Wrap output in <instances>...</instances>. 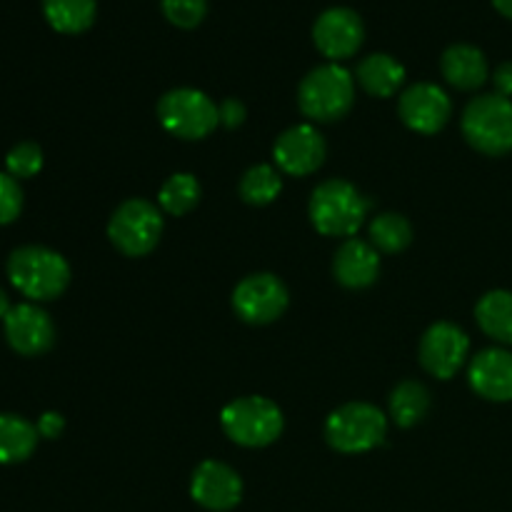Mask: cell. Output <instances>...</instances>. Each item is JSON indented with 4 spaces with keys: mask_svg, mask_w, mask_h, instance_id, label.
Segmentation results:
<instances>
[{
    "mask_svg": "<svg viewBox=\"0 0 512 512\" xmlns=\"http://www.w3.org/2000/svg\"><path fill=\"white\" fill-rule=\"evenodd\" d=\"M355 103V78L338 63L310 70L298 88V105L305 118L315 123H335L345 118Z\"/></svg>",
    "mask_w": 512,
    "mask_h": 512,
    "instance_id": "obj_3",
    "label": "cell"
},
{
    "mask_svg": "<svg viewBox=\"0 0 512 512\" xmlns=\"http://www.w3.org/2000/svg\"><path fill=\"white\" fill-rule=\"evenodd\" d=\"M165 20L180 30H193L208 15V0H160Z\"/></svg>",
    "mask_w": 512,
    "mask_h": 512,
    "instance_id": "obj_28",
    "label": "cell"
},
{
    "mask_svg": "<svg viewBox=\"0 0 512 512\" xmlns=\"http://www.w3.org/2000/svg\"><path fill=\"white\" fill-rule=\"evenodd\" d=\"M333 275L343 288L363 290L378 280L380 258L378 250L358 238H348L338 248L333 260Z\"/></svg>",
    "mask_w": 512,
    "mask_h": 512,
    "instance_id": "obj_17",
    "label": "cell"
},
{
    "mask_svg": "<svg viewBox=\"0 0 512 512\" xmlns=\"http://www.w3.org/2000/svg\"><path fill=\"white\" fill-rule=\"evenodd\" d=\"M43 15L55 33L80 35L93 28L98 0H43Z\"/></svg>",
    "mask_w": 512,
    "mask_h": 512,
    "instance_id": "obj_22",
    "label": "cell"
},
{
    "mask_svg": "<svg viewBox=\"0 0 512 512\" xmlns=\"http://www.w3.org/2000/svg\"><path fill=\"white\" fill-rule=\"evenodd\" d=\"M460 128L478 153L490 158L512 153V100L498 93L478 95L465 105Z\"/></svg>",
    "mask_w": 512,
    "mask_h": 512,
    "instance_id": "obj_4",
    "label": "cell"
},
{
    "mask_svg": "<svg viewBox=\"0 0 512 512\" xmlns=\"http://www.w3.org/2000/svg\"><path fill=\"white\" fill-rule=\"evenodd\" d=\"M325 155H328L325 138L320 135L318 128H313L308 123L293 125V128L285 130L275 140L273 148V158L278 163V168L283 173L295 175V178L315 173L325 163Z\"/></svg>",
    "mask_w": 512,
    "mask_h": 512,
    "instance_id": "obj_14",
    "label": "cell"
},
{
    "mask_svg": "<svg viewBox=\"0 0 512 512\" xmlns=\"http://www.w3.org/2000/svg\"><path fill=\"white\" fill-rule=\"evenodd\" d=\"M38 425L23 415L0 413V465L25 463L38 448Z\"/></svg>",
    "mask_w": 512,
    "mask_h": 512,
    "instance_id": "obj_20",
    "label": "cell"
},
{
    "mask_svg": "<svg viewBox=\"0 0 512 512\" xmlns=\"http://www.w3.org/2000/svg\"><path fill=\"white\" fill-rule=\"evenodd\" d=\"M163 228V213L158 205L143 198H130L110 215L108 238L128 258H143L160 243Z\"/></svg>",
    "mask_w": 512,
    "mask_h": 512,
    "instance_id": "obj_7",
    "label": "cell"
},
{
    "mask_svg": "<svg viewBox=\"0 0 512 512\" xmlns=\"http://www.w3.org/2000/svg\"><path fill=\"white\" fill-rule=\"evenodd\" d=\"M495 93L503 95V98H512V63H500L498 70L493 73Z\"/></svg>",
    "mask_w": 512,
    "mask_h": 512,
    "instance_id": "obj_32",
    "label": "cell"
},
{
    "mask_svg": "<svg viewBox=\"0 0 512 512\" xmlns=\"http://www.w3.org/2000/svg\"><path fill=\"white\" fill-rule=\"evenodd\" d=\"M10 285L30 303L60 298L70 285V265L58 250L45 245H20L5 263Z\"/></svg>",
    "mask_w": 512,
    "mask_h": 512,
    "instance_id": "obj_1",
    "label": "cell"
},
{
    "mask_svg": "<svg viewBox=\"0 0 512 512\" xmlns=\"http://www.w3.org/2000/svg\"><path fill=\"white\" fill-rule=\"evenodd\" d=\"M283 190L278 170L273 165H253L240 180V198L248 205H270Z\"/></svg>",
    "mask_w": 512,
    "mask_h": 512,
    "instance_id": "obj_26",
    "label": "cell"
},
{
    "mask_svg": "<svg viewBox=\"0 0 512 512\" xmlns=\"http://www.w3.org/2000/svg\"><path fill=\"white\" fill-rule=\"evenodd\" d=\"M223 433L243 448H268L283 435V410L263 395H248L228 403L220 413Z\"/></svg>",
    "mask_w": 512,
    "mask_h": 512,
    "instance_id": "obj_5",
    "label": "cell"
},
{
    "mask_svg": "<svg viewBox=\"0 0 512 512\" xmlns=\"http://www.w3.org/2000/svg\"><path fill=\"white\" fill-rule=\"evenodd\" d=\"M40 170H43V150L38 143L23 140V143L13 145L5 155V173L13 175L15 180L35 178Z\"/></svg>",
    "mask_w": 512,
    "mask_h": 512,
    "instance_id": "obj_27",
    "label": "cell"
},
{
    "mask_svg": "<svg viewBox=\"0 0 512 512\" xmlns=\"http://www.w3.org/2000/svg\"><path fill=\"white\" fill-rule=\"evenodd\" d=\"M493 8L498 10L500 15H505V18L512 20V0H493Z\"/></svg>",
    "mask_w": 512,
    "mask_h": 512,
    "instance_id": "obj_33",
    "label": "cell"
},
{
    "mask_svg": "<svg viewBox=\"0 0 512 512\" xmlns=\"http://www.w3.org/2000/svg\"><path fill=\"white\" fill-rule=\"evenodd\" d=\"M470 388L490 403H510L512 400V353L505 348L480 350L470 360Z\"/></svg>",
    "mask_w": 512,
    "mask_h": 512,
    "instance_id": "obj_16",
    "label": "cell"
},
{
    "mask_svg": "<svg viewBox=\"0 0 512 512\" xmlns=\"http://www.w3.org/2000/svg\"><path fill=\"white\" fill-rule=\"evenodd\" d=\"M10 308H13V305H10V298H8V293H5V290L0 288V320H3L5 315L10 313Z\"/></svg>",
    "mask_w": 512,
    "mask_h": 512,
    "instance_id": "obj_34",
    "label": "cell"
},
{
    "mask_svg": "<svg viewBox=\"0 0 512 512\" xmlns=\"http://www.w3.org/2000/svg\"><path fill=\"white\" fill-rule=\"evenodd\" d=\"M413 243V225L405 215L383 213L370 223V245L380 253H400Z\"/></svg>",
    "mask_w": 512,
    "mask_h": 512,
    "instance_id": "obj_24",
    "label": "cell"
},
{
    "mask_svg": "<svg viewBox=\"0 0 512 512\" xmlns=\"http://www.w3.org/2000/svg\"><path fill=\"white\" fill-rule=\"evenodd\" d=\"M158 120L175 138L203 140L220 125V108L203 90L175 88L160 98Z\"/></svg>",
    "mask_w": 512,
    "mask_h": 512,
    "instance_id": "obj_8",
    "label": "cell"
},
{
    "mask_svg": "<svg viewBox=\"0 0 512 512\" xmlns=\"http://www.w3.org/2000/svg\"><path fill=\"white\" fill-rule=\"evenodd\" d=\"M358 83L373 98H390L405 83V68L388 53H373L358 63Z\"/></svg>",
    "mask_w": 512,
    "mask_h": 512,
    "instance_id": "obj_19",
    "label": "cell"
},
{
    "mask_svg": "<svg viewBox=\"0 0 512 512\" xmlns=\"http://www.w3.org/2000/svg\"><path fill=\"white\" fill-rule=\"evenodd\" d=\"M365 40L363 18L353 8H335L323 10L313 25V43L330 63L353 58Z\"/></svg>",
    "mask_w": 512,
    "mask_h": 512,
    "instance_id": "obj_10",
    "label": "cell"
},
{
    "mask_svg": "<svg viewBox=\"0 0 512 512\" xmlns=\"http://www.w3.org/2000/svg\"><path fill=\"white\" fill-rule=\"evenodd\" d=\"M23 188L13 175L0 173V225H10L23 213Z\"/></svg>",
    "mask_w": 512,
    "mask_h": 512,
    "instance_id": "obj_29",
    "label": "cell"
},
{
    "mask_svg": "<svg viewBox=\"0 0 512 512\" xmlns=\"http://www.w3.org/2000/svg\"><path fill=\"white\" fill-rule=\"evenodd\" d=\"M218 108H220V125H225V128L233 130V128H238V125L245 123V115H248V110H245V105L240 103L238 98H225Z\"/></svg>",
    "mask_w": 512,
    "mask_h": 512,
    "instance_id": "obj_30",
    "label": "cell"
},
{
    "mask_svg": "<svg viewBox=\"0 0 512 512\" xmlns=\"http://www.w3.org/2000/svg\"><path fill=\"white\" fill-rule=\"evenodd\" d=\"M400 120L420 135H433L448 125L453 115V103L448 93L435 83H415L400 95Z\"/></svg>",
    "mask_w": 512,
    "mask_h": 512,
    "instance_id": "obj_13",
    "label": "cell"
},
{
    "mask_svg": "<svg viewBox=\"0 0 512 512\" xmlns=\"http://www.w3.org/2000/svg\"><path fill=\"white\" fill-rule=\"evenodd\" d=\"M480 330L500 345H512V293L490 290L478 300L475 308Z\"/></svg>",
    "mask_w": 512,
    "mask_h": 512,
    "instance_id": "obj_21",
    "label": "cell"
},
{
    "mask_svg": "<svg viewBox=\"0 0 512 512\" xmlns=\"http://www.w3.org/2000/svg\"><path fill=\"white\" fill-rule=\"evenodd\" d=\"M430 393L423 383L405 380L390 395V418L398 428H413L428 415Z\"/></svg>",
    "mask_w": 512,
    "mask_h": 512,
    "instance_id": "obj_23",
    "label": "cell"
},
{
    "mask_svg": "<svg viewBox=\"0 0 512 512\" xmlns=\"http://www.w3.org/2000/svg\"><path fill=\"white\" fill-rule=\"evenodd\" d=\"M190 495L205 510L228 512L243 500V480L230 465L205 460L190 480Z\"/></svg>",
    "mask_w": 512,
    "mask_h": 512,
    "instance_id": "obj_15",
    "label": "cell"
},
{
    "mask_svg": "<svg viewBox=\"0 0 512 512\" xmlns=\"http://www.w3.org/2000/svg\"><path fill=\"white\" fill-rule=\"evenodd\" d=\"M290 295L280 278L270 273L248 275L233 290V310L243 323L268 325L288 310Z\"/></svg>",
    "mask_w": 512,
    "mask_h": 512,
    "instance_id": "obj_9",
    "label": "cell"
},
{
    "mask_svg": "<svg viewBox=\"0 0 512 512\" xmlns=\"http://www.w3.org/2000/svg\"><path fill=\"white\" fill-rule=\"evenodd\" d=\"M470 353V338L455 323H435L420 338V363L433 378L450 380L465 365Z\"/></svg>",
    "mask_w": 512,
    "mask_h": 512,
    "instance_id": "obj_11",
    "label": "cell"
},
{
    "mask_svg": "<svg viewBox=\"0 0 512 512\" xmlns=\"http://www.w3.org/2000/svg\"><path fill=\"white\" fill-rule=\"evenodd\" d=\"M370 205L373 203L348 180H325L313 190V198H310V223L320 235H328V238H353L368 218Z\"/></svg>",
    "mask_w": 512,
    "mask_h": 512,
    "instance_id": "obj_2",
    "label": "cell"
},
{
    "mask_svg": "<svg viewBox=\"0 0 512 512\" xmlns=\"http://www.w3.org/2000/svg\"><path fill=\"white\" fill-rule=\"evenodd\" d=\"M3 335L10 350L23 358H38L53 348L55 325L38 303H18L3 318Z\"/></svg>",
    "mask_w": 512,
    "mask_h": 512,
    "instance_id": "obj_12",
    "label": "cell"
},
{
    "mask_svg": "<svg viewBox=\"0 0 512 512\" xmlns=\"http://www.w3.org/2000/svg\"><path fill=\"white\" fill-rule=\"evenodd\" d=\"M388 435V418L370 403H348L333 410L325 420V440L333 450L358 455L383 445Z\"/></svg>",
    "mask_w": 512,
    "mask_h": 512,
    "instance_id": "obj_6",
    "label": "cell"
},
{
    "mask_svg": "<svg viewBox=\"0 0 512 512\" xmlns=\"http://www.w3.org/2000/svg\"><path fill=\"white\" fill-rule=\"evenodd\" d=\"M443 78L458 90H478L488 83V58L470 43H455L440 58Z\"/></svg>",
    "mask_w": 512,
    "mask_h": 512,
    "instance_id": "obj_18",
    "label": "cell"
},
{
    "mask_svg": "<svg viewBox=\"0 0 512 512\" xmlns=\"http://www.w3.org/2000/svg\"><path fill=\"white\" fill-rule=\"evenodd\" d=\"M158 203L165 213L185 215L200 203V183L190 173H175L163 183Z\"/></svg>",
    "mask_w": 512,
    "mask_h": 512,
    "instance_id": "obj_25",
    "label": "cell"
},
{
    "mask_svg": "<svg viewBox=\"0 0 512 512\" xmlns=\"http://www.w3.org/2000/svg\"><path fill=\"white\" fill-rule=\"evenodd\" d=\"M63 430H65V418L60 413H55V410H48V413L40 415V420H38L40 438L58 440L60 435H63Z\"/></svg>",
    "mask_w": 512,
    "mask_h": 512,
    "instance_id": "obj_31",
    "label": "cell"
}]
</instances>
